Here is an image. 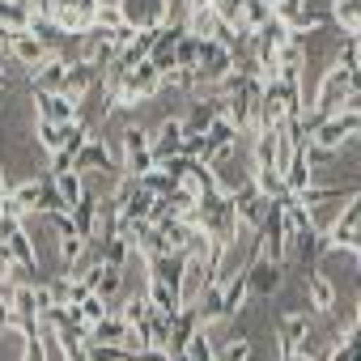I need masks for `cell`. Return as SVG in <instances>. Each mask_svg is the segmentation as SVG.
Wrapping results in <instances>:
<instances>
[{
  "label": "cell",
  "instance_id": "33",
  "mask_svg": "<svg viewBox=\"0 0 361 361\" xmlns=\"http://www.w3.org/2000/svg\"><path fill=\"white\" fill-rule=\"evenodd\" d=\"M149 128H140V123H128L123 128V157H132V153H145L149 149Z\"/></svg>",
  "mask_w": 361,
  "mask_h": 361
},
{
  "label": "cell",
  "instance_id": "37",
  "mask_svg": "<svg viewBox=\"0 0 361 361\" xmlns=\"http://www.w3.org/2000/svg\"><path fill=\"white\" fill-rule=\"evenodd\" d=\"M94 26H98V30H115V26H123V13H119V5H115V0H102V5H98V13H94Z\"/></svg>",
  "mask_w": 361,
  "mask_h": 361
},
{
  "label": "cell",
  "instance_id": "4",
  "mask_svg": "<svg viewBox=\"0 0 361 361\" xmlns=\"http://www.w3.org/2000/svg\"><path fill=\"white\" fill-rule=\"evenodd\" d=\"M234 73V51L221 47L217 39H200V56H196V81H204L209 90Z\"/></svg>",
  "mask_w": 361,
  "mask_h": 361
},
{
  "label": "cell",
  "instance_id": "10",
  "mask_svg": "<svg viewBox=\"0 0 361 361\" xmlns=\"http://www.w3.org/2000/svg\"><path fill=\"white\" fill-rule=\"evenodd\" d=\"M73 170H77V174H94V170H115V174H119V157H115L98 136H90L85 149L73 157Z\"/></svg>",
  "mask_w": 361,
  "mask_h": 361
},
{
  "label": "cell",
  "instance_id": "18",
  "mask_svg": "<svg viewBox=\"0 0 361 361\" xmlns=\"http://www.w3.org/2000/svg\"><path fill=\"white\" fill-rule=\"evenodd\" d=\"M68 213H73V226H77V234L94 243V230H98V196H94V192H85V196H81V200H77Z\"/></svg>",
  "mask_w": 361,
  "mask_h": 361
},
{
  "label": "cell",
  "instance_id": "41",
  "mask_svg": "<svg viewBox=\"0 0 361 361\" xmlns=\"http://www.w3.org/2000/svg\"><path fill=\"white\" fill-rule=\"evenodd\" d=\"M9 327H18V310H13V298L0 289V331H9Z\"/></svg>",
  "mask_w": 361,
  "mask_h": 361
},
{
  "label": "cell",
  "instance_id": "7",
  "mask_svg": "<svg viewBox=\"0 0 361 361\" xmlns=\"http://www.w3.org/2000/svg\"><path fill=\"white\" fill-rule=\"evenodd\" d=\"M77 115H81V98H73V94H35V119L73 123Z\"/></svg>",
  "mask_w": 361,
  "mask_h": 361
},
{
  "label": "cell",
  "instance_id": "27",
  "mask_svg": "<svg viewBox=\"0 0 361 361\" xmlns=\"http://www.w3.org/2000/svg\"><path fill=\"white\" fill-rule=\"evenodd\" d=\"M149 306L153 310H161V314H174L178 306H183V302H178V289H170V285H161V281H149Z\"/></svg>",
  "mask_w": 361,
  "mask_h": 361
},
{
  "label": "cell",
  "instance_id": "31",
  "mask_svg": "<svg viewBox=\"0 0 361 361\" xmlns=\"http://www.w3.org/2000/svg\"><path fill=\"white\" fill-rule=\"evenodd\" d=\"M196 56H200V39L196 35H183L174 43V68H192L196 73Z\"/></svg>",
  "mask_w": 361,
  "mask_h": 361
},
{
  "label": "cell",
  "instance_id": "11",
  "mask_svg": "<svg viewBox=\"0 0 361 361\" xmlns=\"http://www.w3.org/2000/svg\"><path fill=\"white\" fill-rule=\"evenodd\" d=\"M102 81V68H94L90 60H68V68H64V94H73V98H85L94 85Z\"/></svg>",
  "mask_w": 361,
  "mask_h": 361
},
{
  "label": "cell",
  "instance_id": "45",
  "mask_svg": "<svg viewBox=\"0 0 361 361\" xmlns=\"http://www.w3.org/2000/svg\"><path fill=\"white\" fill-rule=\"evenodd\" d=\"M192 5H209V0H192Z\"/></svg>",
  "mask_w": 361,
  "mask_h": 361
},
{
  "label": "cell",
  "instance_id": "22",
  "mask_svg": "<svg viewBox=\"0 0 361 361\" xmlns=\"http://www.w3.org/2000/svg\"><path fill=\"white\" fill-rule=\"evenodd\" d=\"M331 22L344 35H361V0H331Z\"/></svg>",
  "mask_w": 361,
  "mask_h": 361
},
{
  "label": "cell",
  "instance_id": "15",
  "mask_svg": "<svg viewBox=\"0 0 361 361\" xmlns=\"http://www.w3.org/2000/svg\"><path fill=\"white\" fill-rule=\"evenodd\" d=\"M149 281H161L170 289H178V281H183V255H174V251H161V255H149Z\"/></svg>",
  "mask_w": 361,
  "mask_h": 361
},
{
  "label": "cell",
  "instance_id": "6",
  "mask_svg": "<svg viewBox=\"0 0 361 361\" xmlns=\"http://www.w3.org/2000/svg\"><path fill=\"white\" fill-rule=\"evenodd\" d=\"M183 140H188V132H183V119H161V123L153 128V136H149V153H153V161L161 166L166 157L183 153Z\"/></svg>",
  "mask_w": 361,
  "mask_h": 361
},
{
  "label": "cell",
  "instance_id": "14",
  "mask_svg": "<svg viewBox=\"0 0 361 361\" xmlns=\"http://www.w3.org/2000/svg\"><path fill=\"white\" fill-rule=\"evenodd\" d=\"M306 306H310L314 314H327V310L336 306V285H331L319 268L306 272Z\"/></svg>",
  "mask_w": 361,
  "mask_h": 361
},
{
  "label": "cell",
  "instance_id": "35",
  "mask_svg": "<svg viewBox=\"0 0 361 361\" xmlns=\"http://www.w3.org/2000/svg\"><path fill=\"white\" fill-rule=\"evenodd\" d=\"M111 310H115V314H119V319L132 327V323H140V319L149 314V298H128L123 306H115V302H111Z\"/></svg>",
  "mask_w": 361,
  "mask_h": 361
},
{
  "label": "cell",
  "instance_id": "2",
  "mask_svg": "<svg viewBox=\"0 0 361 361\" xmlns=\"http://www.w3.org/2000/svg\"><path fill=\"white\" fill-rule=\"evenodd\" d=\"M161 94V73L145 60V64H136L128 77H123V85H119V106H140V102H153Z\"/></svg>",
  "mask_w": 361,
  "mask_h": 361
},
{
  "label": "cell",
  "instance_id": "32",
  "mask_svg": "<svg viewBox=\"0 0 361 361\" xmlns=\"http://www.w3.org/2000/svg\"><path fill=\"white\" fill-rule=\"evenodd\" d=\"M73 310H77V319H81L85 327H94V323L111 310V302H106V298H98V293H90V298H85L81 306H73Z\"/></svg>",
  "mask_w": 361,
  "mask_h": 361
},
{
  "label": "cell",
  "instance_id": "44",
  "mask_svg": "<svg viewBox=\"0 0 361 361\" xmlns=\"http://www.w3.org/2000/svg\"><path fill=\"white\" fill-rule=\"evenodd\" d=\"M0 196H9V183H5V170H0Z\"/></svg>",
  "mask_w": 361,
  "mask_h": 361
},
{
  "label": "cell",
  "instance_id": "36",
  "mask_svg": "<svg viewBox=\"0 0 361 361\" xmlns=\"http://www.w3.org/2000/svg\"><path fill=\"white\" fill-rule=\"evenodd\" d=\"M18 281H22V268H18V259H13V255H9L5 247H0V289L9 293V289H13Z\"/></svg>",
  "mask_w": 361,
  "mask_h": 361
},
{
  "label": "cell",
  "instance_id": "13",
  "mask_svg": "<svg viewBox=\"0 0 361 361\" xmlns=\"http://www.w3.org/2000/svg\"><path fill=\"white\" fill-rule=\"evenodd\" d=\"M0 247L18 259L22 272H39V251H35V238L26 234V226H18L13 234H5V238H0Z\"/></svg>",
  "mask_w": 361,
  "mask_h": 361
},
{
  "label": "cell",
  "instance_id": "9",
  "mask_svg": "<svg viewBox=\"0 0 361 361\" xmlns=\"http://www.w3.org/2000/svg\"><path fill=\"white\" fill-rule=\"evenodd\" d=\"M64 68H68V56H47L39 68H30V90L35 94H64Z\"/></svg>",
  "mask_w": 361,
  "mask_h": 361
},
{
  "label": "cell",
  "instance_id": "20",
  "mask_svg": "<svg viewBox=\"0 0 361 361\" xmlns=\"http://www.w3.org/2000/svg\"><path fill=\"white\" fill-rule=\"evenodd\" d=\"M123 331H128V323H123L115 310H106V314L90 327V344H123Z\"/></svg>",
  "mask_w": 361,
  "mask_h": 361
},
{
  "label": "cell",
  "instance_id": "29",
  "mask_svg": "<svg viewBox=\"0 0 361 361\" xmlns=\"http://www.w3.org/2000/svg\"><path fill=\"white\" fill-rule=\"evenodd\" d=\"M119 285H123V268L102 264V268H98V281H94V293L106 298V302H115V298H119Z\"/></svg>",
  "mask_w": 361,
  "mask_h": 361
},
{
  "label": "cell",
  "instance_id": "28",
  "mask_svg": "<svg viewBox=\"0 0 361 361\" xmlns=\"http://www.w3.org/2000/svg\"><path fill=\"white\" fill-rule=\"evenodd\" d=\"M35 140H39V149H47V153H60V149H64V123L35 119Z\"/></svg>",
  "mask_w": 361,
  "mask_h": 361
},
{
  "label": "cell",
  "instance_id": "5",
  "mask_svg": "<svg viewBox=\"0 0 361 361\" xmlns=\"http://www.w3.org/2000/svg\"><path fill=\"white\" fill-rule=\"evenodd\" d=\"M243 272H247V281H251V293H255V298H272V293L285 285V264H281V259H268L264 251H259Z\"/></svg>",
  "mask_w": 361,
  "mask_h": 361
},
{
  "label": "cell",
  "instance_id": "25",
  "mask_svg": "<svg viewBox=\"0 0 361 361\" xmlns=\"http://www.w3.org/2000/svg\"><path fill=\"white\" fill-rule=\"evenodd\" d=\"M268 18H272V0H247V5H243V18H238V30L251 35V30H259Z\"/></svg>",
  "mask_w": 361,
  "mask_h": 361
},
{
  "label": "cell",
  "instance_id": "38",
  "mask_svg": "<svg viewBox=\"0 0 361 361\" xmlns=\"http://www.w3.org/2000/svg\"><path fill=\"white\" fill-rule=\"evenodd\" d=\"M251 357V340L247 336H234L226 348H217V361H247Z\"/></svg>",
  "mask_w": 361,
  "mask_h": 361
},
{
  "label": "cell",
  "instance_id": "23",
  "mask_svg": "<svg viewBox=\"0 0 361 361\" xmlns=\"http://www.w3.org/2000/svg\"><path fill=\"white\" fill-rule=\"evenodd\" d=\"M30 18L35 9L22 5V0H0V26L5 30H30Z\"/></svg>",
  "mask_w": 361,
  "mask_h": 361
},
{
  "label": "cell",
  "instance_id": "30",
  "mask_svg": "<svg viewBox=\"0 0 361 361\" xmlns=\"http://www.w3.org/2000/svg\"><path fill=\"white\" fill-rule=\"evenodd\" d=\"M136 183H140V188H145L149 196H170V192L178 188V183H174V178H170V174L161 170V166H153V170H145V174L136 178Z\"/></svg>",
  "mask_w": 361,
  "mask_h": 361
},
{
  "label": "cell",
  "instance_id": "43",
  "mask_svg": "<svg viewBox=\"0 0 361 361\" xmlns=\"http://www.w3.org/2000/svg\"><path fill=\"white\" fill-rule=\"evenodd\" d=\"M281 361H319V357H310V353L302 348V353H289V357H281Z\"/></svg>",
  "mask_w": 361,
  "mask_h": 361
},
{
  "label": "cell",
  "instance_id": "19",
  "mask_svg": "<svg viewBox=\"0 0 361 361\" xmlns=\"http://www.w3.org/2000/svg\"><path fill=\"white\" fill-rule=\"evenodd\" d=\"M47 183H51V174H43V178H26V183H18V188H9V196L26 209V213H39V204H43V192H47Z\"/></svg>",
  "mask_w": 361,
  "mask_h": 361
},
{
  "label": "cell",
  "instance_id": "16",
  "mask_svg": "<svg viewBox=\"0 0 361 361\" xmlns=\"http://www.w3.org/2000/svg\"><path fill=\"white\" fill-rule=\"evenodd\" d=\"M200 331V314H196V306H178V314H174V323H170V353H183L188 348V340Z\"/></svg>",
  "mask_w": 361,
  "mask_h": 361
},
{
  "label": "cell",
  "instance_id": "17",
  "mask_svg": "<svg viewBox=\"0 0 361 361\" xmlns=\"http://www.w3.org/2000/svg\"><path fill=\"white\" fill-rule=\"evenodd\" d=\"M247 298H251V281H247V272H234L226 285H221V302H226V319H234V314H243L247 310Z\"/></svg>",
  "mask_w": 361,
  "mask_h": 361
},
{
  "label": "cell",
  "instance_id": "8",
  "mask_svg": "<svg viewBox=\"0 0 361 361\" xmlns=\"http://www.w3.org/2000/svg\"><path fill=\"white\" fill-rule=\"evenodd\" d=\"M281 183H285V192H293V196H302V192H306V188L314 183V161H310V140L293 149V157H289V166H285V174H281Z\"/></svg>",
  "mask_w": 361,
  "mask_h": 361
},
{
  "label": "cell",
  "instance_id": "24",
  "mask_svg": "<svg viewBox=\"0 0 361 361\" xmlns=\"http://www.w3.org/2000/svg\"><path fill=\"white\" fill-rule=\"evenodd\" d=\"M183 22H188V35H196V39H213V30H217V13L209 5H192Z\"/></svg>",
  "mask_w": 361,
  "mask_h": 361
},
{
  "label": "cell",
  "instance_id": "1",
  "mask_svg": "<svg viewBox=\"0 0 361 361\" xmlns=\"http://www.w3.org/2000/svg\"><path fill=\"white\" fill-rule=\"evenodd\" d=\"M344 98H348V68H340L336 60H331V68L323 73V81H319V90H314V102H310V115L302 119L306 123V132L319 123V119H327V115H336L340 106H344Z\"/></svg>",
  "mask_w": 361,
  "mask_h": 361
},
{
  "label": "cell",
  "instance_id": "42",
  "mask_svg": "<svg viewBox=\"0 0 361 361\" xmlns=\"http://www.w3.org/2000/svg\"><path fill=\"white\" fill-rule=\"evenodd\" d=\"M323 361H361V353H357V348H353V344L340 336V344H331V353H327Z\"/></svg>",
  "mask_w": 361,
  "mask_h": 361
},
{
  "label": "cell",
  "instance_id": "40",
  "mask_svg": "<svg viewBox=\"0 0 361 361\" xmlns=\"http://www.w3.org/2000/svg\"><path fill=\"white\" fill-rule=\"evenodd\" d=\"M22 361H47V340H43V336H26Z\"/></svg>",
  "mask_w": 361,
  "mask_h": 361
},
{
  "label": "cell",
  "instance_id": "34",
  "mask_svg": "<svg viewBox=\"0 0 361 361\" xmlns=\"http://www.w3.org/2000/svg\"><path fill=\"white\" fill-rule=\"evenodd\" d=\"M243 5H247V0H209V9L217 13V22H226L234 30H238V18H243Z\"/></svg>",
  "mask_w": 361,
  "mask_h": 361
},
{
  "label": "cell",
  "instance_id": "21",
  "mask_svg": "<svg viewBox=\"0 0 361 361\" xmlns=\"http://www.w3.org/2000/svg\"><path fill=\"white\" fill-rule=\"evenodd\" d=\"M217 115H221V111H217V98H204V102H196L192 115L183 119V132H188V136H204V132L213 128Z\"/></svg>",
  "mask_w": 361,
  "mask_h": 361
},
{
  "label": "cell",
  "instance_id": "26",
  "mask_svg": "<svg viewBox=\"0 0 361 361\" xmlns=\"http://www.w3.org/2000/svg\"><path fill=\"white\" fill-rule=\"evenodd\" d=\"M56 178V192L64 196V204L73 209L81 196H85V174H77V170H64V174H51Z\"/></svg>",
  "mask_w": 361,
  "mask_h": 361
},
{
  "label": "cell",
  "instance_id": "46",
  "mask_svg": "<svg viewBox=\"0 0 361 361\" xmlns=\"http://www.w3.org/2000/svg\"><path fill=\"white\" fill-rule=\"evenodd\" d=\"M213 361H217V357H213Z\"/></svg>",
  "mask_w": 361,
  "mask_h": 361
},
{
  "label": "cell",
  "instance_id": "3",
  "mask_svg": "<svg viewBox=\"0 0 361 361\" xmlns=\"http://www.w3.org/2000/svg\"><path fill=\"white\" fill-rule=\"evenodd\" d=\"M123 22L132 30H161L174 13H170V0H115Z\"/></svg>",
  "mask_w": 361,
  "mask_h": 361
},
{
  "label": "cell",
  "instance_id": "39",
  "mask_svg": "<svg viewBox=\"0 0 361 361\" xmlns=\"http://www.w3.org/2000/svg\"><path fill=\"white\" fill-rule=\"evenodd\" d=\"M85 361H132V357H128L119 344H90Z\"/></svg>",
  "mask_w": 361,
  "mask_h": 361
},
{
  "label": "cell",
  "instance_id": "12",
  "mask_svg": "<svg viewBox=\"0 0 361 361\" xmlns=\"http://www.w3.org/2000/svg\"><path fill=\"white\" fill-rule=\"evenodd\" d=\"M47 56H56V51H51L43 39H35L30 30L13 35V64H18V68H26V73H30V68H39Z\"/></svg>",
  "mask_w": 361,
  "mask_h": 361
}]
</instances>
